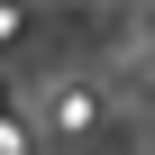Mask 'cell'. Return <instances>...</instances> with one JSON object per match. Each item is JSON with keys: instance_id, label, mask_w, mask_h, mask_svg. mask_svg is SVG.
I'll return each instance as SVG.
<instances>
[{"instance_id": "1", "label": "cell", "mask_w": 155, "mask_h": 155, "mask_svg": "<svg viewBox=\"0 0 155 155\" xmlns=\"http://www.w3.org/2000/svg\"><path fill=\"white\" fill-rule=\"evenodd\" d=\"M55 128H64V137L101 128V101H91V82H55Z\"/></svg>"}]
</instances>
